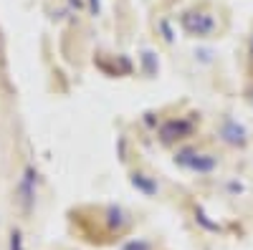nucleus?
I'll return each mask as SVG.
<instances>
[{"instance_id": "obj_1", "label": "nucleus", "mask_w": 253, "mask_h": 250, "mask_svg": "<svg viewBox=\"0 0 253 250\" xmlns=\"http://www.w3.org/2000/svg\"><path fill=\"white\" fill-rule=\"evenodd\" d=\"M13 250H23V245H20V233H13Z\"/></svg>"}]
</instances>
